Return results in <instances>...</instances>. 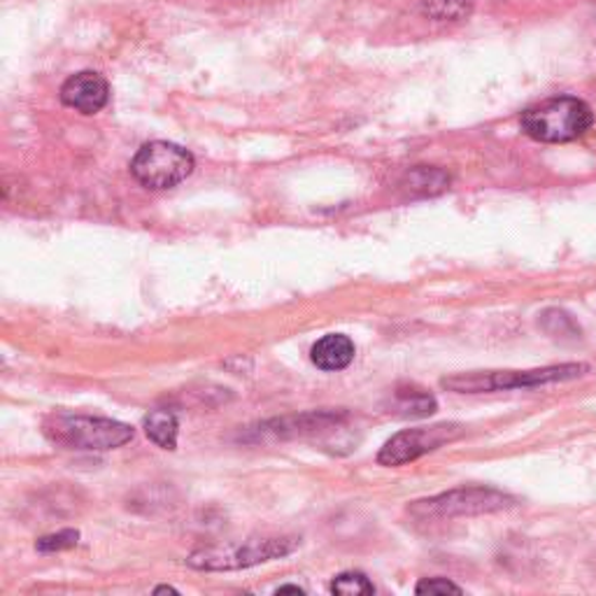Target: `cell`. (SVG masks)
I'll list each match as a JSON object with an SVG mask.
<instances>
[{
	"label": "cell",
	"instance_id": "obj_16",
	"mask_svg": "<svg viewBox=\"0 0 596 596\" xmlns=\"http://www.w3.org/2000/svg\"><path fill=\"white\" fill-rule=\"evenodd\" d=\"M278 594H303V589L299 585H284V587H278Z\"/></svg>",
	"mask_w": 596,
	"mask_h": 596
},
{
	"label": "cell",
	"instance_id": "obj_3",
	"mask_svg": "<svg viewBox=\"0 0 596 596\" xmlns=\"http://www.w3.org/2000/svg\"><path fill=\"white\" fill-rule=\"evenodd\" d=\"M45 433L59 445L85 453H107L131 443L136 436L131 424L89 415H56L45 424Z\"/></svg>",
	"mask_w": 596,
	"mask_h": 596
},
{
	"label": "cell",
	"instance_id": "obj_1",
	"mask_svg": "<svg viewBox=\"0 0 596 596\" xmlns=\"http://www.w3.org/2000/svg\"><path fill=\"white\" fill-rule=\"evenodd\" d=\"M592 124V107L573 96H557L522 112V131L538 142L578 140L589 131Z\"/></svg>",
	"mask_w": 596,
	"mask_h": 596
},
{
	"label": "cell",
	"instance_id": "obj_2",
	"mask_svg": "<svg viewBox=\"0 0 596 596\" xmlns=\"http://www.w3.org/2000/svg\"><path fill=\"white\" fill-rule=\"evenodd\" d=\"M589 370L587 364H561L534 370H490V373H459L441 380V386L457 394H485L506 390H527L550 382L575 380Z\"/></svg>",
	"mask_w": 596,
	"mask_h": 596
},
{
	"label": "cell",
	"instance_id": "obj_13",
	"mask_svg": "<svg viewBox=\"0 0 596 596\" xmlns=\"http://www.w3.org/2000/svg\"><path fill=\"white\" fill-rule=\"evenodd\" d=\"M331 592L343 594V596H362V594H373L376 587L364 573H341L338 578H333Z\"/></svg>",
	"mask_w": 596,
	"mask_h": 596
},
{
	"label": "cell",
	"instance_id": "obj_9",
	"mask_svg": "<svg viewBox=\"0 0 596 596\" xmlns=\"http://www.w3.org/2000/svg\"><path fill=\"white\" fill-rule=\"evenodd\" d=\"M357 347L345 333H327L313 345V364L321 370H343L354 362Z\"/></svg>",
	"mask_w": 596,
	"mask_h": 596
},
{
	"label": "cell",
	"instance_id": "obj_12",
	"mask_svg": "<svg viewBox=\"0 0 596 596\" xmlns=\"http://www.w3.org/2000/svg\"><path fill=\"white\" fill-rule=\"evenodd\" d=\"M396 408L404 417H427L436 410V398L420 390L396 392Z\"/></svg>",
	"mask_w": 596,
	"mask_h": 596
},
{
	"label": "cell",
	"instance_id": "obj_17",
	"mask_svg": "<svg viewBox=\"0 0 596 596\" xmlns=\"http://www.w3.org/2000/svg\"><path fill=\"white\" fill-rule=\"evenodd\" d=\"M164 592H170V594H177V589H175V587H168V585H164V587H156V589H154V594H164Z\"/></svg>",
	"mask_w": 596,
	"mask_h": 596
},
{
	"label": "cell",
	"instance_id": "obj_14",
	"mask_svg": "<svg viewBox=\"0 0 596 596\" xmlns=\"http://www.w3.org/2000/svg\"><path fill=\"white\" fill-rule=\"evenodd\" d=\"M79 541V531L75 529H63L59 531V534H50V536H42L38 543H36V550L38 553H61V550H71V547H75Z\"/></svg>",
	"mask_w": 596,
	"mask_h": 596
},
{
	"label": "cell",
	"instance_id": "obj_11",
	"mask_svg": "<svg viewBox=\"0 0 596 596\" xmlns=\"http://www.w3.org/2000/svg\"><path fill=\"white\" fill-rule=\"evenodd\" d=\"M144 431L148 436L164 449H175L177 445V417L173 410H152L144 417Z\"/></svg>",
	"mask_w": 596,
	"mask_h": 596
},
{
	"label": "cell",
	"instance_id": "obj_4",
	"mask_svg": "<svg viewBox=\"0 0 596 596\" xmlns=\"http://www.w3.org/2000/svg\"><path fill=\"white\" fill-rule=\"evenodd\" d=\"M299 547L296 538H252L229 545H213L193 550L187 559L189 567L201 571H236L250 569L278 557L292 555Z\"/></svg>",
	"mask_w": 596,
	"mask_h": 596
},
{
	"label": "cell",
	"instance_id": "obj_5",
	"mask_svg": "<svg viewBox=\"0 0 596 596\" xmlns=\"http://www.w3.org/2000/svg\"><path fill=\"white\" fill-rule=\"evenodd\" d=\"M193 166H196V161L191 152L180 144L156 140L142 144L138 150L131 161V175L144 189L164 191L185 182L193 173Z\"/></svg>",
	"mask_w": 596,
	"mask_h": 596
},
{
	"label": "cell",
	"instance_id": "obj_6",
	"mask_svg": "<svg viewBox=\"0 0 596 596\" xmlns=\"http://www.w3.org/2000/svg\"><path fill=\"white\" fill-rule=\"evenodd\" d=\"M512 496L492 487H461L415 502L410 512L417 518H464V515L496 512L512 506Z\"/></svg>",
	"mask_w": 596,
	"mask_h": 596
},
{
	"label": "cell",
	"instance_id": "obj_15",
	"mask_svg": "<svg viewBox=\"0 0 596 596\" xmlns=\"http://www.w3.org/2000/svg\"><path fill=\"white\" fill-rule=\"evenodd\" d=\"M417 594H461V587L449 583L447 578H427L415 589Z\"/></svg>",
	"mask_w": 596,
	"mask_h": 596
},
{
	"label": "cell",
	"instance_id": "obj_8",
	"mask_svg": "<svg viewBox=\"0 0 596 596\" xmlns=\"http://www.w3.org/2000/svg\"><path fill=\"white\" fill-rule=\"evenodd\" d=\"M61 103L66 107L77 110L79 115H96L101 112L110 101V85L107 79L93 71L77 73L63 83Z\"/></svg>",
	"mask_w": 596,
	"mask_h": 596
},
{
	"label": "cell",
	"instance_id": "obj_10",
	"mask_svg": "<svg viewBox=\"0 0 596 596\" xmlns=\"http://www.w3.org/2000/svg\"><path fill=\"white\" fill-rule=\"evenodd\" d=\"M449 185V177L439 170V168H427V166H417L413 168L406 180L401 182L410 196H436V193L445 191Z\"/></svg>",
	"mask_w": 596,
	"mask_h": 596
},
{
	"label": "cell",
	"instance_id": "obj_7",
	"mask_svg": "<svg viewBox=\"0 0 596 596\" xmlns=\"http://www.w3.org/2000/svg\"><path fill=\"white\" fill-rule=\"evenodd\" d=\"M464 436L461 424H433V427H420V429H406L396 433L390 441L382 445L378 453V464L382 466H404L408 461L420 459L433 449H439L447 443H453Z\"/></svg>",
	"mask_w": 596,
	"mask_h": 596
}]
</instances>
